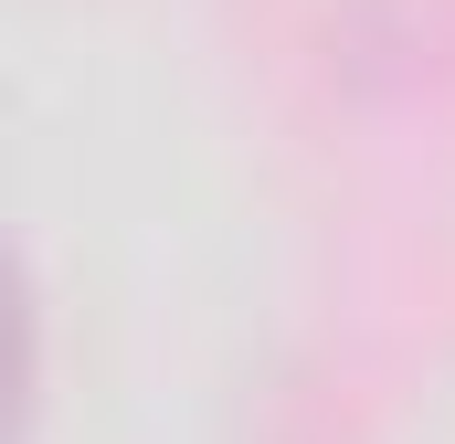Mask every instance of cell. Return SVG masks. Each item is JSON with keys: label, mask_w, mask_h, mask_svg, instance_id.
<instances>
[]
</instances>
